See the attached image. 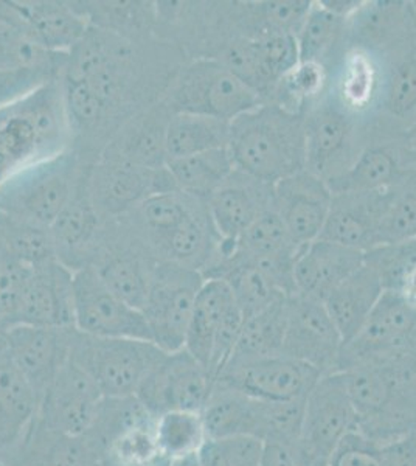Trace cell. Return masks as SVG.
I'll return each instance as SVG.
<instances>
[{
    "label": "cell",
    "mask_w": 416,
    "mask_h": 466,
    "mask_svg": "<svg viewBox=\"0 0 416 466\" xmlns=\"http://www.w3.org/2000/svg\"><path fill=\"white\" fill-rule=\"evenodd\" d=\"M72 148L63 78L0 109V184L22 168Z\"/></svg>",
    "instance_id": "6da1fadb"
},
{
    "label": "cell",
    "mask_w": 416,
    "mask_h": 466,
    "mask_svg": "<svg viewBox=\"0 0 416 466\" xmlns=\"http://www.w3.org/2000/svg\"><path fill=\"white\" fill-rule=\"evenodd\" d=\"M228 151L237 170L269 184L306 170L305 114L264 101L230 123Z\"/></svg>",
    "instance_id": "7a4b0ae2"
},
{
    "label": "cell",
    "mask_w": 416,
    "mask_h": 466,
    "mask_svg": "<svg viewBox=\"0 0 416 466\" xmlns=\"http://www.w3.org/2000/svg\"><path fill=\"white\" fill-rule=\"evenodd\" d=\"M89 165L74 148H69L22 168L0 184V212L50 228Z\"/></svg>",
    "instance_id": "3957f363"
},
{
    "label": "cell",
    "mask_w": 416,
    "mask_h": 466,
    "mask_svg": "<svg viewBox=\"0 0 416 466\" xmlns=\"http://www.w3.org/2000/svg\"><path fill=\"white\" fill-rule=\"evenodd\" d=\"M153 413L137 397H105L85 437L106 466H169L158 446Z\"/></svg>",
    "instance_id": "277c9868"
},
{
    "label": "cell",
    "mask_w": 416,
    "mask_h": 466,
    "mask_svg": "<svg viewBox=\"0 0 416 466\" xmlns=\"http://www.w3.org/2000/svg\"><path fill=\"white\" fill-rule=\"evenodd\" d=\"M171 114H196L233 122L263 105L257 90L215 58L188 59L160 98Z\"/></svg>",
    "instance_id": "5b68a950"
},
{
    "label": "cell",
    "mask_w": 416,
    "mask_h": 466,
    "mask_svg": "<svg viewBox=\"0 0 416 466\" xmlns=\"http://www.w3.org/2000/svg\"><path fill=\"white\" fill-rule=\"evenodd\" d=\"M165 355L151 340L96 338L76 329L70 347V360L96 381L105 397H136Z\"/></svg>",
    "instance_id": "8992f818"
},
{
    "label": "cell",
    "mask_w": 416,
    "mask_h": 466,
    "mask_svg": "<svg viewBox=\"0 0 416 466\" xmlns=\"http://www.w3.org/2000/svg\"><path fill=\"white\" fill-rule=\"evenodd\" d=\"M356 431V412L340 371L321 375L305 400L300 437L292 450L299 466H330L334 452Z\"/></svg>",
    "instance_id": "52a82bcc"
},
{
    "label": "cell",
    "mask_w": 416,
    "mask_h": 466,
    "mask_svg": "<svg viewBox=\"0 0 416 466\" xmlns=\"http://www.w3.org/2000/svg\"><path fill=\"white\" fill-rule=\"evenodd\" d=\"M204 281L199 270L176 263L160 261L154 268L142 313L153 344L165 353L184 349L196 299Z\"/></svg>",
    "instance_id": "ba28073f"
},
{
    "label": "cell",
    "mask_w": 416,
    "mask_h": 466,
    "mask_svg": "<svg viewBox=\"0 0 416 466\" xmlns=\"http://www.w3.org/2000/svg\"><path fill=\"white\" fill-rule=\"evenodd\" d=\"M243 323L232 291L224 281L208 279L196 299L184 349L217 380L233 355Z\"/></svg>",
    "instance_id": "9c48e42d"
},
{
    "label": "cell",
    "mask_w": 416,
    "mask_h": 466,
    "mask_svg": "<svg viewBox=\"0 0 416 466\" xmlns=\"http://www.w3.org/2000/svg\"><path fill=\"white\" fill-rule=\"evenodd\" d=\"M359 133L358 116L332 94L321 96L305 112L306 170L327 182L342 175L364 149Z\"/></svg>",
    "instance_id": "30bf717a"
},
{
    "label": "cell",
    "mask_w": 416,
    "mask_h": 466,
    "mask_svg": "<svg viewBox=\"0 0 416 466\" xmlns=\"http://www.w3.org/2000/svg\"><path fill=\"white\" fill-rule=\"evenodd\" d=\"M171 191L179 188L168 167L149 170L109 159H98L90 167V199L105 223L122 219L147 198Z\"/></svg>",
    "instance_id": "8fae6325"
},
{
    "label": "cell",
    "mask_w": 416,
    "mask_h": 466,
    "mask_svg": "<svg viewBox=\"0 0 416 466\" xmlns=\"http://www.w3.org/2000/svg\"><path fill=\"white\" fill-rule=\"evenodd\" d=\"M74 319L79 333L151 340L142 311L117 297L90 266L74 272Z\"/></svg>",
    "instance_id": "7c38bea8"
},
{
    "label": "cell",
    "mask_w": 416,
    "mask_h": 466,
    "mask_svg": "<svg viewBox=\"0 0 416 466\" xmlns=\"http://www.w3.org/2000/svg\"><path fill=\"white\" fill-rule=\"evenodd\" d=\"M217 380L182 349L167 353L138 389V401L154 417L174 410L202 412Z\"/></svg>",
    "instance_id": "4fadbf2b"
},
{
    "label": "cell",
    "mask_w": 416,
    "mask_h": 466,
    "mask_svg": "<svg viewBox=\"0 0 416 466\" xmlns=\"http://www.w3.org/2000/svg\"><path fill=\"white\" fill-rule=\"evenodd\" d=\"M321 373L285 355L263 360L228 362L217 377V384L259 401L283 403L305 400Z\"/></svg>",
    "instance_id": "5bb4252c"
},
{
    "label": "cell",
    "mask_w": 416,
    "mask_h": 466,
    "mask_svg": "<svg viewBox=\"0 0 416 466\" xmlns=\"http://www.w3.org/2000/svg\"><path fill=\"white\" fill-rule=\"evenodd\" d=\"M286 311L283 355L300 360L321 375L338 370L343 340L325 303L295 292L288 296Z\"/></svg>",
    "instance_id": "9a60e30c"
},
{
    "label": "cell",
    "mask_w": 416,
    "mask_h": 466,
    "mask_svg": "<svg viewBox=\"0 0 416 466\" xmlns=\"http://www.w3.org/2000/svg\"><path fill=\"white\" fill-rule=\"evenodd\" d=\"M416 355V309L385 291L360 333L343 345L338 370L385 356Z\"/></svg>",
    "instance_id": "2e32d148"
},
{
    "label": "cell",
    "mask_w": 416,
    "mask_h": 466,
    "mask_svg": "<svg viewBox=\"0 0 416 466\" xmlns=\"http://www.w3.org/2000/svg\"><path fill=\"white\" fill-rule=\"evenodd\" d=\"M103 398L96 381L69 360L39 398L35 420L55 432L83 437Z\"/></svg>",
    "instance_id": "e0dca14e"
},
{
    "label": "cell",
    "mask_w": 416,
    "mask_h": 466,
    "mask_svg": "<svg viewBox=\"0 0 416 466\" xmlns=\"http://www.w3.org/2000/svg\"><path fill=\"white\" fill-rule=\"evenodd\" d=\"M90 167H86L67 206L48 228L56 260L72 272L92 266L105 230V221L90 199Z\"/></svg>",
    "instance_id": "ac0fdd59"
},
{
    "label": "cell",
    "mask_w": 416,
    "mask_h": 466,
    "mask_svg": "<svg viewBox=\"0 0 416 466\" xmlns=\"http://www.w3.org/2000/svg\"><path fill=\"white\" fill-rule=\"evenodd\" d=\"M75 329L15 325L5 339L17 369L39 398L70 360Z\"/></svg>",
    "instance_id": "d6986e66"
},
{
    "label": "cell",
    "mask_w": 416,
    "mask_h": 466,
    "mask_svg": "<svg viewBox=\"0 0 416 466\" xmlns=\"http://www.w3.org/2000/svg\"><path fill=\"white\" fill-rule=\"evenodd\" d=\"M331 201L332 191L327 180L309 170L299 171L274 184L272 208L300 248L319 239Z\"/></svg>",
    "instance_id": "ffe728a7"
},
{
    "label": "cell",
    "mask_w": 416,
    "mask_h": 466,
    "mask_svg": "<svg viewBox=\"0 0 416 466\" xmlns=\"http://www.w3.org/2000/svg\"><path fill=\"white\" fill-rule=\"evenodd\" d=\"M16 325L75 329L74 272L58 260L30 270Z\"/></svg>",
    "instance_id": "44dd1931"
},
{
    "label": "cell",
    "mask_w": 416,
    "mask_h": 466,
    "mask_svg": "<svg viewBox=\"0 0 416 466\" xmlns=\"http://www.w3.org/2000/svg\"><path fill=\"white\" fill-rule=\"evenodd\" d=\"M274 184L233 170L207 199L211 223L224 243L237 241L264 212L272 208Z\"/></svg>",
    "instance_id": "7402d4cb"
},
{
    "label": "cell",
    "mask_w": 416,
    "mask_h": 466,
    "mask_svg": "<svg viewBox=\"0 0 416 466\" xmlns=\"http://www.w3.org/2000/svg\"><path fill=\"white\" fill-rule=\"evenodd\" d=\"M295 243L274 208H269L233 244V254L263 270L286 296L295 294Z\"/></svg>",
    "instance_id": "603a6c76"
},
{
    "label": "cell",
    "mask_w": 416,
    "mask_h": 466,
    "mask_svg": "<svg viewBox=\"0 0 416 466\" xmlns=\"http://www.w3.org/2000/svg\"><path fill=\"white\" fill-rule=\"evenodd\" d=\"M389 190L332 195L327 223L319 239L340 244L359 252L378 248V232Z\"/></svg>",
    "instance_id": "cb8c5ba5"
},
{
    "label": "cell",
    "mask_w": 416,
    "mask_h": 466,
    "mask_svg": "<svg viewBox=\"0 0 416 466\" xmlns=\"http://www.w3.org/2000/svg\"><path fill=\"white\" fill-rule=\"evenodd\" d=\"M171 112L158 100L132 116L111 138L100 159L117 160L149 170L167 167L165 134Z\"/></svg>",
    "instance_id": "d4e9b609"
},
{
    "label": "cell",
    "mask_w": 416,
    "mask_h": 466,
    "mask_svg": "<svg viewBox=\"0 0 416 466\" xmlns=\"http://www.w3.org/2000/svg\"><path fill=\"white\" fill-rule=\"evenodd\" d=\"M364 263V252L325 239L305 244L295 258V292L325 302V299Z\"/></svg>",
    "instance_id": "484cf974"
},
{
    "label": "cell",
    "mask_w": 416,
    "mask_h": 466,
    "mask_svg": "<svg viewBox=\"0 0 416 466\" xmlns=\"http://www.w3.org/2000/svg\"><path fill=\"white\" fill-rule=\"evenodd\" d=\"M25 22V36L52 54H69L89 30L74 2L15 0Z\"/></svg>",
    "instance_id": "4316f807"
},
{
    "label": "cell",
    "mask_w": 416,
    "mask_h": 466,
    "mask_svg": "<svg viewBox=\"0 0 416 466\" xmlns=\"http://www.w3.org/2000/svg\"><path fill=\"white\" fill-rule=\"evenodd\" d=\"M411 167L402 144H367L342 175L328 180L332 195L387 190Z\"/></svg>",
    "instance_id": "83f0119b"
},
{
    "label": "cell",
    "mask_w": 416,
    "mask_h": 466,
    "mask_svg": "<svg viewBox=\"0 0 416 466\" xmlns=\"http://www.w3.org/2000/svg\"><path fill=\"white\" fill-rule=\"evenodd\" d=\"M37 397L11 356L0 333V457L21 441L36 417Z\"/></svg>",
    "instance_id": "f1b7e54d"
},
{
    "label": "cell",
    "mask_w": 416,
    "mask_h": 466,
    "mask_svg": "<svg viewBox=\"0 0 416 466\" xmlns=\"http://www.w3.org/2000/svg\"><path fill=\"white\" fill-rule=\"evenodd\" d=\"M0 461L6 466H96V454L85 437L55 432L36 420Z\"/></svg>",
    "instance_id": "f546056e"
},
{
    "label": "cell",
    "mask_w": 416,
    "mask_h": 466,
    "mask_svg": "<svg viewBox=\"0 0 416 466\" xmlns=\"http://www.w3.org/2000/svg\"><path fill=\"white\" fill-rule=\"evenodd\" d=\"M384 292L378 270L365 261L325 299L323 303L342 336L343 345L351 342L364 329Z\"/></svg>",
    "instance_id": "4dcf8cb0"
},
{
    "label": "cell",
    "mask_w": 416,
    "mask_h": 466,
    "mask_svg": "<svg viewBox=\"0 0 416 466\" xmlns=\"http://www.w3.org/2000/svg\"><path fill=\"white\" fill-rule=\"evenodd\" d=\"M200 413L208 439L250 437L263 441L266 401L215 382V389Z\"/></svg>",
    "instance_id": "1f68e13d"
},
{
    "label": "cell",
    "mask_w": 416,
    "mask_h": 466,
    "mask_svg": "<svg viewBox=\"0 0 416 466\" xmlns=\"http://www.w3.org/2000/svg\"><path fill=\"white\" fill-rule=\"evenodd\" d=\"M204 279L224 281L232 291L244 319L252 318L286 296L263 270L233 252H228L217 265L211 266Z\"/></svg>",
    "instance_id": "d6a6232c"
},
{
    "label": "cell",
    "mask_w": 416,
    "mask_h": 466,
    "mask_svg": "<svg viewBox=\"0 0 416 466\" xmlns=\"http://www.w3.org/2000/svg\"><path fill=\"white\" fill-rule=\"evenodd\" d=\"M92 27L116 33L131 41L157 37V2H74Z\"/></svg>",
    "instance_id": "836d02e7"
},
{
    "label": "cell",
    "mask_w": 416,
    "mask_h": 466,
    "mask_svg": "<svg viewBox=\"0 0 416 466\" xmlns=\"http://www.w3.org/2000/svg\"><path fill=\"white\" fill-rule=\"evenodd\" d=\"M230 123L215 116L171 114L165 134L167 162L211 149L228 148Z\"/></svg>",
    "instance_id": "e575fe53"
},
{
    "label": "cell",
    "mask_w": 416,
    "mask_h": 466,
    "mask_svg": "<svg viewBox=\"0 0 416 466\" xmlns=\"http://www.w3.org/2000/svg\"><path fill=\"white\" fill-rule=\"evenodd\" d=\"M382 83L384 69L380 70L367 50L356 48L343 58L338 87L331 94L347 111L359 116L380 101Z\"/></svg>",
    "instance_id": "d590c367"
},
{
    "label": "cell",
    "mask_w": 416,
    "mask_h": 466,
    "mask_svg": "<svg viewBox=\"0 0 416 466\" xmlns=\"http://www.w3.org/2000/svg\"><path fill=\"white\" fill-rule=\"evenodd\" d=\"M286 302L288 296L281 297L259 314L244 319L237 347L233 350L228 362H244L283 355L288 318Z\"/></svg>",
    "instance_id": "8d00e7d4"
},
{
    "label": "cell",
    "mask_w": 416,
    "mask_h": 466,
    "mask_svg": "<svg viewBox=\"0 0 416 466\" xmlns=\"http://www.w3.org/2000/svg\"><path fill=\"white\" fill-rule=\"evenodd\" d=\"M179 191L207 201L235 170L228 148L211 149L167 162Z\"/></svg>",
    "instance_id": "74e56055"
},
{
    "label": "cell",
    "mask_w": 416,
    "mask_h": 466,
    "mask_svg": "<svg viewBox=\"0 0 416 466\" xmlns=\"http://www.w3.org/2000/svg\"><path fill=\"white\" fill-rule=\"evenodd\" d=\"M365 261L378 270L385 291L416 309V238L380 246L365 254Z\"/></svg>",
    "instance_id": "f35d334b"
},
{
    "label": "cell",
    "mask_w": 416,
    "mask_h": 466,
    "mask_svg": "<svg viewBox=\"0 0 416 466\" xmlns=\"http://www.w3.org/2000/svg\"><path fill=\"white\" fill-rule=\"evenodd\" d=\"M158 446L169 461L198 456L208 440L202 413L174 410L156 420Z\"/></svg>",
    "instance_id": "ab89813d"
},
{
    "label": "cell",
    "mask_w": 416,
    "mask_h": 466,
    "mask_svg": "<svg viewBox=\"0 0 416 466\" xmlns=\"http://www.w3.org/2000/svg\"><path fill=\"white\" fill-rule=\"evenodd\" d=\"M416 238V167L391 187L380 219L378 248Z\"/></svg>",
    "instance_id": "60d3db41"
},
{
    "label": "cell",
    "mask_w": 416,
    "mask_h": 466,
    "mask_svg": "<svg viewBox=\"0 0 416 466\" xmlns=\"http://www.w3.org/2000/svg\"><path fill=\"white\" fill-rule=\"evenodd\" d=\"M0 244L28 269L56 260L50 230L0 212Z\"/></svg>",
    "instance_id": "b9f144b4"
},
{
    "label": "cell",
    "mask_w": 416,
    "mask_h": 466,
    "mask_svg": "<svg viewBox=\"0 0 416 466\" xmlns=\"http://www.w3.org/2000/svg\"><path fill=\"white\" fill-rule=\"evenodd\" d=\"M380 105L385 114L396 122L416 123V50L401 56L391 67L384 70V83Z\"/></svg>",
    "instance_id": "7bdbcfd3"
},
{
    "label": "cell",
    "mask_w": 416,
    "mask_h": 466,
    "mask_svg": "<svg viewBox=\"0 0 416 466\" xmlns=\"http://www.w3.org/2000/svg\"><path fill=\"white\" fill-rule=\"evenodd\" d=\"M345 21L321 5V2H312L309 15L295 35L300 63L323 64V58L331 52L345 27Z\"/></svg>",
    "instance_id": "ee69618b"
},
{
    "label": "cell",
    "mask_w": 416,
    "mask_h": 466,
    "mask_svg": "<svg viewBox=\"0 0 416 466\" xmlns=\"http://www.w3.org/2000/svg\"><path fill=\"white\" fill-rule=\"evenodd\" d=\"M67 55L47 52L22 33L0 24V69L47 67L64 74Z\"/></svg>",
    "instance_id": "f6af8a7d"
},
{
    "label": "cell",
    "mask_w": 416,
    "mask_h": 466,
    "mask_svg": "<svg viewBox=\"0 0 416 466\" xmlns=\"http://www.w3.org/2000/svg\"><path fill=\"white\" fill-rule=\"evenodd\" d=\"M253 44H255V50L259 55L264 75L274 89L275 86L279 85V81L300 63L294 35L275 33V35L257 37L253 39Z\"/></svg>",
    "instance_id": "bcb514c9"
},
{
    "label": "cell",
    "mask_w": 416,
    "mask_h": 466,
    "mask_svg": "<svg viewBox=\"0 0 416 466\" xmlns=\"http://www.w3.org/2000/svg\"><path fill=\"white\" fill-rule=\"evenodd\" d=\"M264 443L250 437L207 440L200 450V466H261Z\"/></svg>",
    "instance_id": "7dc6e473"
},
{
    "label": "cell",
    "mask_w": 416,
    "mask_h": 466,
    "mask_svg": "<svg viewBox=\"0 0 416 466\" xmlns=\"http://www.w3.org/2000/svg\"><path fill=\"white\" fill-rule=\"evenodd\" d=\"M30 270L0 244V333L16 325L17 308Z\"/></svg>",
    "instance_id": "c3c4849f"
},
{
    "label": "cell",
    "mask_w": 416,
    "mask_h": 466,
    "mask_svg": "<svg viewBox=\"0 0 416 466\" xmlns=\"http://www.w3.org/2000/svg\"><path fill=\"white\" fill-rule=\"evenodd\" d=\"M59 78H63L61 72L47 67L0 69V109L30 94L44 83Z\"/></svg>",
    "instance_id": "681fc988"
},
{
    "label": "cell",
    "mask_w": 416,
    "mask_h": 466,
    "mask_svg": "<svg viewBox=\"0 0 416 466\" xmlns=\"http://www.w3.org/2000/svg\"><path fill=\"white\" fill-rule=\"evenodd\" d=\"M330 466H384L380 443L353 431L342 440Z\"/></svg>",
    "instance_id": "f907efd6"
},
{
    "label": "cell",
    "mask_w": 416,
    "mask_h": 466,
    "mask_svg": "<svg viewBox=\"0 0 416 466\" xmlns=\"http://www.w3.org/2000/svg\"><path fill=\"white\" fill-rule=\"evenodd\" d=\"M384 466H416V434L380 443Z\"/></svg>",
    "instance_id": "816d5d0a"
},
{
    "label": "cell",
    "mask_w": 416,
    "mask_h": 466,
    "mask_svg": "<svg viewBox=\"0 0 416 466\" xmlns=\"http://www.w3.org/2000/svg\"><path fill=\"white\" fill-rule=\"evenodd\" d=\"M169 466H200L199 456L185 457L179 461H173Z\"/></svg>",
    "instance_id": "f5cc1de1"
},
{
    "label": "cell",
    "mask_w": 416,
    "mask_h": 466,
    "mask_svg": "<svg viewBox=\"0 0 416 466\" xmlns=\"http://www.w3.org/2000/svg\"><path fill=\"white\" fill-rule=\"evenodd\" d=\"M96 466H106V465H103V463H100V461H96Z\"/></svg>",
    "instance_id": "db71d44e"
},
{
    "label": "cell",
    "mask_w": 416,
    "mask_h": 466,
    "mask_svg": "<svg viewBox=\"0 0 416 466\" xmlns=\"http://www.w3.org/2000/svg\"><path fill=\"white\" fill-rule=\"evenodd\" d=\"M0 466H6L5 463H4V461H0Z\"/></svg>",
    "instance_id": "11a10c76"
}]
</instances>
